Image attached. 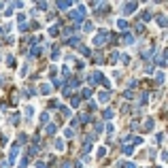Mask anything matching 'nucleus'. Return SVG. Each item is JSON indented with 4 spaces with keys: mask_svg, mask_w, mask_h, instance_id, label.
<instances>
[{
    "mask_svg": "<svg viewBox=\"0 0 168 168\" xmlns=\"http://www.w3.org/2000/svg\"><path fill=\"white\" fill-rule=\"evenodd\" d=\"M0 85H7V77H0Z\"/></svg>",
    "mask_w": 168,
    "mask_h": 168,
    "instance_id": "nucleus-50",
    "label": "nucleus"
},
{
    "mask_svg": "<svg viewBox=\"0 0 168 168\" xmlns=\"http://www.w3.org/2000/svg\"><path fill=\"white\" fill-rule=\"evenodd\" d=\"M85 13H87L85 4H79V9H77V11H70V19H72V22H83V19H85Z\"/></svg>",
    "mask_w": 168,
    "mask_h": 168,
    "instance_id": "nucleus-1",
    "label": "nucleus"
},
{
    "mask_svg": "<svg viewBox=\"0 0 168 168\" xmlns=\"http://www.w3.org/2000/svg\"><path fill=\"white\" fill-rule=\"evenodd\" d=\"M153 126H156L153 119H147V121H145V130H147V132H151V130H153Z\"/></svg>",
    "mask_w": 168,
    "mask_h": 168,
    "instance_id": "nucleus-23",
    "label": "nucleus"
},
{
    "mask_svg": "<svg viewBox=\"0 0 168 168\" xmlns=\"http://www.w3.org/2000/svg\"><path fill=\"white\" fill-rule=\"evenodd\" d=\"M157 64H160V66H162V68H164V66H166V53H162V55H160V58H157Z\"/></svg>",
    "mask_w": 168,
    "mask_h": 168,
    "instance_id": "nucleus-29",
    "label": "nucleus"
},
{
    "mask_svg": "<svg viewBox=\"0 0 168 168\" xmlns=\"http://www.w3.org/2000/svg\"><path fill=\"white\" fill-rule=\"evenodd\" d=\"M7 64L13 66V64H15V58H13V55H7Z\"/></svg>",
    "mask_w": 168,
    "mask_h": 168,
    "instance_id": "nucleus-46",
    "label": "nucleus"
},
{
    "mask_svg": "<svg viewBox=\"0 0 168 168\" xmlns=\"http://www.w3.org/2000/svg\"><path fill=\"white\" fill-rule=\"evenodd\" d=\"M134 30H136V32L141 34V32H143V30H145V26H143V24H136V26H134Z\"/></svg>",
    "mask_w": 168,
    "mask_h": 168,
    "instance_id": "nucleus-43",
    "label": "nucleus"
},
{
    "mask_svg": "<svg viewBox=\"0 0 168 168\" xmlns=\"http://www.w3.org/2000/svg\"><path fill=\"white\" fill-rule=\"evenodd\" d=\"M66 45H70V47H79V45H81V38H79V36H70V38H66Z\"/></svg>",
    "mask_w": 168,
    "mask_h": 168,
    "instance_id": "nucleus-10",
    "label": "nucleus"
},
{
    "mask_svg": "<svg viewBox=\"0 0 168 168\" xmlns=\"http://www.w3.org/2000/svg\"><path fill=\"white\" fill-rule=\"evenodd\" d=\"M108 38H111V34H108L107 30H102L100 34H96V36H94V45H96V47L100 49L102 45H107V41H108Z\"/></svg>",
    "mask_w": 168,
    "mask_h": 168,
    "instance_id": "nucleus-2",
    "label": "nucleus"
},
{
    "mask_svg": "<svg viewBox=\"0 0 168 168\" xmlns=\"http://www.w3.org/2000/svg\"><path fill=\"white\" fill-rule=\"evenodd\" d=\"M60 111H62V115H64V117H70V115H72V111L68 107H60Z\"/></svg>",
    "mask_w": 168,
    "mask_h": 168,
    "instance_id": "nucleus-27",
    "label": "nucleus"
},
{
    "mask_svg": "<svg viewBox=\"0 0 168 168\" xmlns=\"http://www.w3.org/2000/svg\"><path fill=\"white\" fill-rule=\"evenodd\" d=\"M36 9H38V11H45V9H47V2H36Z\"/></svg>",
    "mask_w": 168,
    "mask_h": 168,
    "instance_id": "nucleus-37",
    "label": "nucleus"
},
{
    "mask_svg": "<svg viewBox=\"0 0 168 168\" xmlns=\"http://www.w3.org/2000/svg\"><path fill=\"white\" fill-rule=\"evenodd\" d=\"M17 156H19V143H13L11 145V151H9V160H7V164H15Z\"/></svg>",
    "mask_w": 168,
    "mask_h": 168,
    "instance_id": "nucleus-3",
    "label": "nucleus"
},
{
    "mask_svg": "<svg viewBox=\"0 0 168 168\" xmlns=\"http://www.w3.org/2000/svg\"><path fill=\"white\" fill-rule=\"evenodd\" d=\"M164 141V132H157L156 134V143H162Z\"/></svg>",
    "mask_w": 168,
    "mask_h": 168,
    "instance_id": "nucleus-39",
    "label": "nucleus"
},
{
    "mask_svg": "<svg viewBox=\"0 0 168 168\" xmlns=\"http://www.w3.org/2000/svg\"><path fill=\"white\" fill-rule=\"evenodd\" d=\"M26 117H28V119H32V115H34V107H26Z\"/></svg>",
    "mask_w": 168,
    "mask_h": 168,
    "instance_id": "nucleus-25",
    "label": "nucleus"
},
{
    "mask_svg": "<svg viewBox=\"0 0 168 168\" xmlns=\"http://www.w3.org/2000/svg\"><path fill=\"white\" fill-rule=\"evenodd\" d=\"M81 28H83V32H92V30H94V24H92V22H85ZM81 28H79V30H81Z\"/></svg>",
    "mask_w": 168,
    "mask_h": 168,
    "instance_id": "nucleus-18",
    "label": "nucleus"
},
{
    "mask_svg": "<svg viewBox=\"0 0 168 168\" xmlns=\"http://www.w3.org/2000/svg\"><path fill=\"white\" fill-rule=\"evenodd\" d=\"M64 136H66V138H72V136H74V130H72V128H66V130H64Z\"/></svg>",
    "mask_w": 168,
    "mask_h": 168,
    "instance_id": "nucleus-32",
    "label": "nucleus"
},
{
    "mask_svg": "<svg viewBox=\"0 0 168 168\" xmlns=\"http://www.w3.org/2000/svg\"><path fill=\"white\" fill-rule=\"evenodd\" d=\"M113 115H115L113 108H104V111H102V117H104V119H113Z\"/></svg>",
    "mask_w": 168,
    "mask_h": 168,
    "instance_id": "nucleus-16",
    "label": "nucleus"
},
{
    "mask_svg": "<svg viewBox=\"0 0 168 168\" xmlns=\"http://www.w3.org/2000/svg\"><path fill=\"white\" fill-rule=\"evenodd\" d=\"M49 121V113H43V115H41V123H47Z\"/></svg>",
    "mask_w": 168,
    "mask_h": 168,
    "instance_id": "nucleus-40",
    "label": "nucleus"
},
{
    "mask_svg": "<svg viewBox=\"0 0 168 168\" xmlns=\"http://www.w3.org/2000/svg\"><path fill=\"white\" fill-rule=\"evenodd\" d=\"M141 143H143L141 136H132V147H134V145H141Z\"/></svg>",
    "mask_w": 168,
    "mask_h": 168,
    "instance_id": "nucleus-38",
    "label": "nucleus"
},
{
    "mask_svg": "<svg viewBox=\"0 0 168 168\" xmlns=\"http://www.w3.org/2000/svg\"><path fill=\"white\" fill-rule=\"evenodd\" d=\"M28 55H30V58H38V55H41V47H38V45H32V49L28 51Z\"/></svg>",
    "mask_w": 168,
    "mask_h": 168,
    "instance_id": "nucleus-11",
    "label": "nucleus"
},
{
    "mask_svg": "<svg viewBox=\"0 0 168 168\" xmlns=\"http://www.w3.org/2000/svg\"><path fill=\"white\" fill-rule=\"evenodd\" d=\"M102 130H104V126H102V123L98 121V123H96V134H100V132H102Z\"/></svg>",
    "mask_w": 168,
    "mask_h": 168,
    "instance_id": "nucleus-45",
    "label": "nucleus"
},
{
    "mask_svg": "<svg viewBox=\"0 0 168 168\" xmlns=\"http://www.w3.org/2000/svg\"><path fill=\"white\" fill-rule=\"evenodd\" d=\"M79 51H81L83 55H92V51H89L87 47H83V45H79Z\"/></svg>",
    "mask_w": 168,
    "mask_h": 168,
    "instance_id": "nucleus-33",
    "label": "nucleus"
},
{
    "mask_svg": "<svg viewBox=\"0 0 168 168\" xmlns=\"http://www.w3.org/2000/svg\"><path fill=\"white\" fill-rule=\"evenodd\" d=\"M28 162H30V156H24L22 164H19V168H26V166H28Z\"/></svg>",
    "mask_w": 168,
    "mask_h": 168,
    "instance_id": "nucleus-35",
    "label": "nucleus"
},
{
    "mask_svg": "<svg viewBox=\"0 0 168 168\" xmlns=\"http://www.w3.org/2000/svg\"><path fill=\"white\" fill-rule=\"evenodd\" d=\"M70 104H72V107H79V104H81V98H79V96H72L70 98Z\"/></svg>",
    "mask_w": 168,
    "mask_h": 168,
    "instance_id": "nucleus-31",
    "label": "nucleus"
},
{
    "mask_svg": "<svg viewBox=\"0 0 168 168\" xmlns=\"http://www.w3.org/2000/svg\"><path fill=\"white\" fill-rule=\"evenodd\" d=\"M108 100H111V94H108L107 89H104V92H100V94H98V102H100V104H107Z\"/></svg>",
    "mask_w": 168,
    "mask_h": 168,
    "instance_id": "nucleus-8",
    "label": "nucleus"
},
{
    "mask_svg": "<svg viewBox=\"0 0 168 168\" xmlns=\"http://www.w3.org/2000/svg\"><path fill=\"white\" fill-rule=\"evenodd\" d=\"M117 30H121V32H128V22H126V19H117Z\"/></svg>",
    "mask_w": 168,
    "mask_h": 168,
    "instance_id": "nucleus-14",
    "label": "nucleus"
},
{
    "mask_svg": "<svg viewBox=\"0 0 168 168\" xmlns=\"http://www.w3.org/2000/svg\"><path fill=\"white\" fill-rule=\"evenodd\" d=\"M136 9H138V4H136V2H126V4H123V15H134V11H136Z\"/></svg>",
    "mask_w": 168,
    "mask_h": 168,
    "instance_id": "nucleus-4",
    "label": "nucleus"
},
{
    "mask_svg": "<svg viewBox=\"0 0 168 168\" xmlns=\"http://www.w3.org/2000/svg\"><path fill=\"white\" fill-rule=\"evenodd\" d=\"M156 19H157V24L162 26V28H166V15H164V13H160V15H156Z\"/></svg>",
    "mask_w": 168,
    "mask_h": 168,
    "instance_id": "nucleus-15",
    "label": "nucleus"
},
{
    "mask_svg": "<svg viewBox=\"0 0 168 168\" xmlns=\"http://www.w3.org/2000/svg\"><path fill=\"white\" fill-rule=\"evenodd\" d=\"M136 85H138V83H136L134 79H132V81H128V87H130V89H132V87H136Z\"/></svg>",
    "mask_w": 168,
    "mask_h": 168,
    "instance_id": "nucleus-49",
    "label": "nucleus"
},
{
    "mask_svg": "<svg viewBox=\"0 0 168 168\" xmlns=\"http://www.w3.org/2000/svg\"><path fill=\"white\" fill-rule=\"evenodd\" d=\"M70 92H72V89H68V87L64 85V89H62V94H64V96H70Z\"/></svg>",
    "mask_w": 168,
    "mask_h": 168,
    "instance_id": "nucleus-47",
    "label": "nucleus"
},
{
    "mask_svg": "<svg viewBox=\"0 0 168 168\" xmlns=\"http://www.w3.org/2000/svg\"><path fill=\"white\" fill-rule=\"evenodd\" d=\"M55 130H58V128H55V123H47V126H45V134H47V136H53Z\"/></svg>",
    "mask_w": 168,
    "mask_h": 168,
    "instance_id": "nucleus-12",
    "label": "nucleus"
},
{
    "mask_svg": "<svg viewBox=\"0 0 168 168\" xmlns=\"http://www.w3.org/2000/svg\"><path fill=\"white\" fill-rule=\"evenodd\" d=\"M153 168H162V166H153Z\"/></svg>",
    "mask_w": 168,
    "mask_h": 168,
    "instance_id": "nucleus-52",
    "label": "nucleus"
},
{
    "mask_svg": "<svg viewBox=\"0 0 168 168\" xmlns=\"http://www.w3.org/2000/svg\"><path fill=\"white\" fill-rule=\"evenodd\" d=\"M58 58H60V49L53 45V49H51V60H58Z\"/></svg>",
    "mask_w": 168,
    "mask_h": 168,
    "instance_id": "nucleus-22",
    "label": "nucleus"
},
{
    "mask_svg": "<svg viewBox=\"0 0 168 168\" xmlns=\"http://www.w3.org/2000/svg\"><path fill=\"white\" fill-rule=\"evenodd\" d=\"M89 149H92V145H89V143H85L83 147H81V156H87V153H89Z\"/></svg>",
    "mask_w": 168,
    "mask_h": 168,
    "instance_id": "nucleus-26",
    "label": "nucleus"
},
{
    "mask_svg": "<svg viewBox=\"0 0 168 168\" xmlns=\"http://www.w3.org/2000/svg\"><path fill=\"white\" fill-rule=\"evenodd\" d=\"M55 7H58L60 11H66V9H70V7H72V2H70V0H58Z\"/></svg>",
    "mask_w": 168,
    "mask_h": 168,
    "instance_id": "nucleus-6",
    "label": "nucleus"
},
{
    "mask_svg": "<svg viewBox=\"0 0 168 168\" xmlns=\"http://www.w3.org/2000/svg\"><path fill=\"white\" fill-rule=\"evenodd\" d=\"M96 64H104V58H102V53H96Z\"/></svg>",
    "mask_w": 168,
    "mask_h": 168,
    "instance_id": "nucleus-41",
    "label": "nucleus"
},
{
    "mask_svg": "<svg viewBox=\"0 0 168 168\" xmlns=\"http://www.w3.org/2000/svg\"><path fill=\"white\" fill-rule=\"evenodd\" d=\"M49 34H51V36H58V34H60V26H58V24L51 26V28H49Z\"/></svg>",
    "mask_w": 168,
    "mask_h": 168,
    "instance_id": "nucleus-20",
    "label": "nucleus"
},
{
    "mask_svg": "<svg viewBox=\"0 0 168 168\" xmlns=\"http://www.w3.org/2000/svg\"><path fill=\"white\" fill-rule=\"evenodd\" d=\"M123 98H126V100H132V98H134L132 89H126V94H123Z\"/></svg>",
    "mask_w": 168,
    "mask_h": 168,
    "instance_id": "nucleus-36",
    "label": "nucleus"
},
{
    "mask_svg": "<svg viewBox=\"0 0 168 168\" xmlns=\"http://www.w3.org/2000/svg\"><path fill=\"white\" fill-rule=\"evenodd\" d=\"M121 43H123V45H134V34H130V32H123V36H121Z\"/></svg>",
    "mask_w": 168,
    "mask_h": 168,
    "instance_id": "nucleus-7",
    "label": "nucleus"
},
{
    "mask_svg": "<svg viewBox=\"0 0 168 168\" xmlns=\"http://www.w3.org/2000/svg\"><path fill=\"white\" fill-rule=\"evenodd\" d=\"M147 98H149V94L145 92V94H141V98H138V104H145L147 102Z\"/></svg>",
    "mask_w": 168,
    "mask_h": 168,
    "instance_id": "nucleus-34",
    "label": "nucleus"
},
{
    "mask_svg": "<svg viewBox=\"0 0 168 168\" xmlns=\"http://www.w3.org/2000/svg\"><path fill=\"white\" fill-rule=\"evenodd\" d=\"M164 79H166V77H164V72H157V74H156V83L162 85V83H164Z\"/></svg>",
    "mask_w": 168,
    "mask_h": 168,
    "instance_id": "nucleus-30",
    "label": "nucleus"
},
{
    "mask_svg": "<svg viewBox=\"0 0 168 168\" xmlns=\"http://www.w3.org/2000/svg\"><path fill=\"white\" fill-rule=\"evenodd\" d=\"M141 19H143V22H149V19H151V11H143L141 13Z\"/></svg>",
    "mask_w": 168,
    "mask_h": 168,
    "instance_id": "nucleus-28",
    "label": "nucleus"
},
{
    "mask_svg": "<svg viewBox=\"0 0 168 168\" xmlns=\"http://www.w3.org/2000/svg\"><path fill=\"white\" fill-rule=\"evenodd\" d=\"M38 92H41L43 96H47V94H51V85H49V83H43L41 87H38Z\"/></svg>",
    "mask_w": 168,
    "mask_h": 168,
    "instance_id": "nucleus-13",
    "label": "nucleus"
},
{
    "mask_svg": "<svg viewBox=\"0 0 168 168\" xmlns=\"http://www.w3.org/2000/svg\"><path fill=\"white\" fill-rule=\"evenodd\" d=\"M121 151H123L126 156H132V153H134V147H132V145H123V149H121Z\"/></svg>",
    "mask_w": 168,
    "mask_h": 168,
    "instance_id": "nucleus-19",
    "label": "nucleus"
},
{
    "mask_svg": "<svg viewBox=\"0 0 168 168\" xmlns=\"http://www.w3.org/2000/svg\"><path fill=\"white\" fill-rule=\"evenodd\" d=\"M0 168H9V164H7V162H2V164H0Z\"/></svg>",
    "mask_w": 168,
    "mask_h": 168,
    "instance_id": "nucleus-51",
    "label": "nucleus"
},
{
    "mask_svg": "<svg viewBox=\"0 0 168 168\" xmlns=\"http://www.w3.org/2000/svg\"><path fill=\"white\" fill-rule=\"evenodd\" d=\"M83 96V100H87V98L92 96V89H89V87H83V89H81V94H79V98Z\"/></svg>",
    "mask_w": 168,
    "mask_h": 168,
    "instance_id": "nucleus-17",
    "label": "nucleus"
},
{
    "mask_svg": "<svg viewBox=\"0 0 168 168\" xmlns=\"http://www.w3.org/2000/svg\"><path fill=\"white\" fill-rule=\"evenodd\" d=\"M55 149H58V151H64V149H66V147H64V141H62V138H58V141H55Z\"/></svg>",
    "mask_w": 168,
    "mask_h": 168,
    "instance_id": "nucleus-24",
    "label": "nucleus"
},
{
    "mask_svg": "<svg viewBox=\"0 0 168 168\" xmlns=\"http://www.w3.org/2000/svg\"><path fill=\"white\" fill-rule=\"evenodd\" d=\"M107 156V149H104V147H100V149H98V157H104Z\"/></svg>",
    "mask_w": 168,
    "mask_h": 168,
    "instance_id": "nucleus-42",
    "label": "nucleus"
},
{
    "mask_svg": "<svg viewBox=\"0 0 168 168\" xmlns=\"http://www.w3.org/2000/svg\"><path fill=\"white\" fill-rule=\"evenodd\" d=\"M11 123H15V126L19 123V115H17V113H15V115H13V117H11Z\"/></svg>",
    "mask_w": 168,
    "mask_h": 168,
    "instance_id": "nucleus-44",
    "label": "nucleus"
},
{
    "mask_svg": "<svg viewBox=\"0 0 168 168\" xmlns=\"http://www.w3.org/2000/svg\"><path fill=\"white\" fill-rule=\"evenodd\" d=\"M36 168H49L45 162H36Z\"/></svg>",
    "mask_w": 168,
    "mask_h": 168,
    "instance_id": "nucleus-48",
    "label": "nucleus"
},
{
    "mask_svg": "<svg viewBox=\"0 0 168 168\" xmlns=\"http://www.w3.org/2000/svg\"><path fill=\"white\" fill-rule=\"evenodd\" d=\"M74 32H79V26H70V28H64L62 30V34H64V38H70Z\"/></svg>",
    "mask_w": 168,
    "mask_h": 168,
    "instance_id": "nucleus-5",
    "label": "nucleus"
},
{
    "mask_svg": "<svg viewBox=\"0 0 168 168\" xmlns=\"http://www.w3.org/2000/svg\"><path fill=\"white\" fill-rule=\"evenodd\" d=\"M32 96H36V89L32 85H26L24 87V98H32Z\"/></svg>",
    "mask_w": 168,
    "mask_h": 168,
    "instance_id": "nucleus-9",
    "label": "nucleus"
},
{
    "mask_svg": "<svg viewBox=\"0 0 168 168\" xmlns=\"http://www.w3.org/2000/svg\"><path fill=\"white\" fill-rule=\"evenodd\" d=\"M117 166L119 168H136V164H132V162H117Z\"/></svg>",
    "mask_w": 168,
    "mask_h": 168,
    "instance_id": "nucleus-21",
    "label": "nucleus"
}]
</instances>
